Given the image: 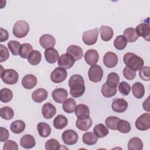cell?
<instances>
[{"label": "cell", "instance_id": "6da1fadb", "mask_svg": "<svg viewBox=\"0 0 150 150\" xmlns=\"http://www.w3.org/2000/svg\"><path fill=\"white\" fill-rule=\"evenodd\" d=\"M70 94L74 98L82 96L85 91L84 81L83 77L80 74H74L69 80Z\"/></svg>", "mask_w": 150, "mask_h": 150}, {"label": "cell", "instance_id": "7a4b0ae2", "mask_svg": "<svg viewBox=\"0 0 150 150\" xmlns=\"http://www.w3.org/2000/svg\"><path fill=\"white\" fill-rule=\"evenodd\" d=\"M123 61L127 67L137 71L139 70L144 64V60L134 53L128 52L124 54Z\"/></svg>", "mask_w": 150, "mask_h": 150}, {"label": "cell", "instance_id": "3957f363", "mask_svg": "<svg viewBox=\"0 0 150 150\" xmlns=\"http://www.w3.org/2000/svg\"><path fill=\"white\" fill-rule=\"evenodd\" d=\"M1 78L4 83L7 84L12 85L18 82L19 75L16 70L12 69L3 70L2 67H1Z\"/></svg>", "mask_w": 150, "mask_h": 150}, {"label": "cell", "instance_id": "277c9868", "mask_svg": "<svg viewBox=\"0 0 150 150\" xmlns=\"http://www.w3.org/2000/svg\"><path fill=\"white\" fill-rule=\"evenodd\" d=\"M29 31V25L25 21H18L13 28V34L18 38L25 37Z\"/></svg>", "mask_w": 150, "mask_h": 150}, {"label": "cell", "instance_id": "5b68a950", "mask_svg": "<svg viewBox=\"0 0 150 150\" xmlns=\"http://www.w3.org/2000/svg\"><path fill=\"white\" fill-rule=\"evenodd\" d=\"M88 76L91 81L94 83L99 82L103 77V70L98 65L91 66L88 71Z\"/></svg>", "mask_w": 150, "mask_h": 150}, {"label": "cell", "instance_id": "8992f818", "mask_svg": "<svg viewBox=\"0 0 150 150\" xmlns=\"http://www.w3.org/2000/svg\"><path fill=\"white\" fill-rule=\"evenodd\" d=\"M98 35V28H94L83 32L82 39L87 45H93L97 42Z\"/></svg>", "mask_w": 150, "mask_h": 150}, {"label": "cell", "instance_id": "52a82bcc", "mask_svg": "<svg viewBox=\"0 0 150 150\" xmlns=\"http://www.w3.org/2000/svg\"><path fill=\"white\" fill-rule=\"evenodd\" d=\"M136 128L140 131H145L150 128V114L144 113L139 116L135 121Z\"/></svg>", "mask_w": 150, "mask_h": 150}, {"label": "cell", "instance_id": "ba28073f", "mask_svg": "<svg viewBox=\"0 0 150 150\" xmlns=\"http://www.w3.org/2000/svg\"><path fill=\"white\" fill-rule=\"evenodd\" d=\"M67 76V72L66 69L60 67H56L51 73L50 79L55 83H60L64 81Z\"/></svg>", "mask_w": 150, "mask_h": 150}, {"label": "cell", "instance_id": "9c48e42d", "mask_svg": "<svg viewBox=\"0 0 150 150\" xmlns=\"http://www.w3.org/2000/svg\"><path fill=\"white\" fill-rule=\"evenodd\" d=\"M63 142L67 145L75 144L78 140V134L73 129H67L64 131L62 135Z\"/></svg>", "mask_w": 150, "mask_h": 150}, {"label": "cell", "instance_id": "30bf717a", "mask_svg": "<svg viewBox=\"0 0 150 150\" xmlns=\"http://www.w3.org/2000/svg\"><path fill=\"white\" fill-rule=\"evenodd\" d=\"M76 60L70 54L67 53L62 54L58 59V65L64 69L71 68L74 64Z\"/></svg>", "mask_w": 150, "mask_h": 150}, {"label": "cell", "instance_id": "8fae6325", "mask_svg": "<svg viewBox=\"0 0 150 150\" xmlns=\"http://www.w3.org/2000/svg\"><path fill=\"white\" fill-rule=\"evenodd\" d=\"M118 58L117 55L112 52H107L103 57V63L108 68H112L118 63Z\"/></svg>", "mask_w": 150, "mask_h": 150}, {"label": "cell", "instance_id": "7c38bea8", "mask_svg": "<svg viewBox=\"0 0 150 150\" xmlns=\"http://www.w3.org/2000/svg\"><path fill=\"white\" fill-rule=\"evenodd\" d=\"M139 36L142 37L145 40L149 41L150 39V26L148 23H142L137 26L135 29Z\"/></svg>", "mask_w": 150, "mask_h": 150}, {"label": "cell", "instance_id": "4fadbf2b", "mask_svg": "<svg viewBox=\"0 0 150 150\" xmlns=\"http://www.w3.org/2000/svg\"><path fill=\"white\" fill-rule=\"evenodd\" d=\"M39 43L43 48L47 49L53 48L54 47L56 40L52 35L49 34H44L40 36L39 39Z\"/></svg>", "mask_w": 150, "mask_h": 150}, {"label": "cell", "instance_id": "5bb4252c", "mask_svg": "<svg viewBox=\"0 0 150 150\" xmlns=\"http://www.w3.org/2000/svg\"><path fill=\"white\" fill-rule=\"evenodd\" d=\"M111 108L114 112H124L128 108V103L123 98L115 99L112 103Z\"/></svg>", "mask_w": 150, "mask_h": 150}, {"label": "cell", "instance_id": "9a60e30c", "mask_svg": "<svg viewBox=\"0 0 150 150\" xmlns=\"http://www.w3.org/2000/svg\"><path fill=\"white\" fill-rule=\"evenodd\" d=\"M84 60L90 66L95 65L99 59L98 52L95 49H89L84 54Z\"/></svg>", "mask_w": 150, "mask_h": 150}, {"label": "cell", "instance_id": "2e32d148", "mask_svg": "<svg viewBox=\"0 0 150 150\" xmlns=\"http://www.w3.org/2000/svg\"><path fill=\"white\" fill-rule=\"evenodd\" d=\"M52 97L54 101L57 103H63L67 98L68 93L66 90L63 88H58L52 91Z\"/></svg>", "mask_w": 150, "mask_h": 150}, {"label": "cell", "instance_id": "e0dca14e", "mask_svg": "<svg viewBox=\"0 0 150 150\" xmlns=\"http://www.w3.org/2000/svg\"><path fill=\"white\" fill-rule=\"evenodd\" d=\"M37 84V79L36 76L32 74L25 75L22 80V85L26 89H32L34 88Z\"/></svg>", "mask_w": 150, "mask_h": 150}, {"label": "cell", "instance_id": "ac0fdd59", "mask_svg": "<svg viewBox=\"0 0 150 150\" xmlns=\"http://www.w3.org/2000/svg\"><path fill=\"white\" fill-rule=\"evenodd\" d=\"M42 112L45 118L50 119L56 114V108L51 103H46L42 106Z\"/></svg>", "mask_w": 150, "mask_h": 150}, {"label": "cell", "instance_id": "d6986e66", "mask_svg": "<svg viewBox=\"0 0 150 150\" xmlns=\"http://www.w3.org/2000/svg\"><path fill=\"white\" fill-rule=\"evenodd\" d=\"M75 114L77 118L84 119L90 117V110L87 105L83 104H80L76 107Z\"/></svg>", "mask_w": 150, "mask_h": 150}, {"label": "cell", "instance_id": "ffe728a7", "mask_svg": "<svg viewBox=\"0 0 150 150\" xmlns=\"http://www.w3.org/2000/svg\"><path fill=\"white\" fill-rule=\"evenodd\" d=\"M66 53L71 55L76 61L81 59L83 55L82 49L80 46L75 45L69 46L67 49Z\"/></svg>", "mask_w": 150, "mask_h": 150}, {"label": "cell", "instance_id": "44dd1931", "mask_svg": "<svg viewBox=\"0 0 150 150\" xmlns=\"http://www.w3.org/2000/svg\"><path fill=\"white\" fill-rule=\"evenodd\" d=\"M48 96V93L47 90L44 88H39L34 91L32 94V100L38 103H42L45 100Z\"/></svg>", "mask_w": 150, "mask_h": 150}, {"label": "cell", "instance_id": "7402d4cb", "mask_svg": "<svg viewBox=\"0 0 150 150\" xmlns=\"http://www.w3.org/2000/svg\"><path fill=\"white\" fill-rule=\"evenodd\" d=\"M44 53L46 60L50 64L56 63L59 59V53L57 50L53 47L46 49Z\"/></svg>", "mask_w": 150, "mask_h": 150}, {"label": "cell", "instance_id": "603a6c76", "mask_svg": "<svg viewBox=\"0 0 150 150\" xmlns=\"http://www.w3.org/2000/svg\"><path fill=\"white\" fill-rule=\"evenodd\" d=\"M35 144L36 142L35 138L30 134L23 135L20 140V145L26 149L32 148L35 146Z\"/></svg>", "mask_w": 150, "mask_h": 150}, {"label": "cell", "instance_id": "cb8c5ba5", "mask_svg": "<svg viewBox=\"0 0 150 150\" xmlns=\"http://www.w3.org/2000/svg\"><path fill=\"white\" fill-rule=\"evenodd\" d=\"M100 32L101 39L105 42L110 40L114 35L112 29L108 26L102 25L100 28Z\"/></svg>", "mask_w": 150, "mask_h": 150}, {"label": "cell", "instance_id": "d4e9b609", "mask_svg": "<svg viewBox=\"0 0 150 150\" xmlns=\"http://www.w3.org/2000/svg\"><path fill=\"white\" fill-rule=\"evenodd\" d=\"M93 122L91 118L89 117L84 119L77 118L76 122V125L78 129L86 131L91 128Z\"/></svg>", "mask_w": 150, "mask_h": 150}, {"label": "cell", "instance_id": "484cf974", "mask_svg": "<svg viewBox=\"0 0 150 150\" xmlns=\"http://www.w3.org/2000/svg\"><path fill=\"white\" fill-rule=\"evenodd\" d=\"M124 37L129 43L135 42L139 38V36L134 28H128L124 31Z\"/></svg>", "mask_w": 150, "mask_h": 150}, {"label": "cell", "instance_id": "4316f807", "mask_svg": "<svg viewBox=\"0 0 150 150\" xmlns=\"http://www.w3.org/2000/svg\"><path fill=\"white\" fill-rule=\"evenodd\" d=\"M132 92L136 98H141L145 94V88L144 85L140 82L135 83L132 86Z\"/></svg>", "mask_w": 150, "mask_h": 150}, {"label": "cell", "instance_id": "83f0119b", "mask_svg": "<svg viewBox=\"0 0 150 150\" xmlns=\"http://www.w3.org/2000/svg\"><path fill=\"white\" fill-rule=\"evenodd\" d=\"M68 124L67 118L63 115L59 114L57 115L53 120V126L55 128L61 129L67 126Z\"/></svg>", "mask_w": 150, "mask_h": 150}, {"label": "cell", "instance_id": "f1b7e54d", "mask_svg": "<svg viewBox=\"0 0 150 150\" xmlns=\"http://www.w3.org/2000/svg\"><path fill=\"white\" fill-rule=\"evenodd\" d=\"M37 129L39 135L43 138L47 137L51 133L50 125L45 122H39L37 125Z\"/></svg>", "mask_w": 150, "mask_h": 150}, {"label": "cell", "instance_id": "f546056e", "mask_svg": "<svg viewBox=\"0 0 150 150\" xmlns=\"http://www.w3.org/2000/svg\"><path fill=\"white\" fill-rule=\"evenodd\" d=\"M129 150H142L143 149V142L138 137H133L129 139L128 143Z\"/></svg>", "mask_w": 150, "mask_h": 150}, {"label": "cell", "instance_id": "4dcf8cb0", "mask_svg": "<svg viewBox=\"0 0 150 150\" xmlns=\"http://www.w3.org/2000/svg\"><path fill=\"white\" fill-rule=\"evenodd\" d=\"M93 132L97 138H101L105 137L107 135H108L109 131L104 124H97L93 128Z\"/></svg>", "mask_w": 150, "mask_h": 150}, {"label": "cell", "instance_id": "1f68e13d", "mask_svg": "<svg viewBox=\"0 0 150 150\" xmlns=\"http://www.w3.org/2000/svg\"><path fill=\"white\" fill-rule=\"evenodd\" d=\"M83 142L88 145H93L97 143L98 138L91 132H86L83 135L82 137Z\"/></svg>", "mask_w": 150, "mask_h": 150}, {"label": "cell", "instance_id": "d6a6232c", "mask_svg": "<svg viewBox=\"0 0 150 150\" xmlns=\"http://www.w3.org/2000/svg\"><path fill=\"white\" fill-rule=\"evenodd\" d=\"M10 129L15 134H20L25 129V123L22 120H16L11 124Z\"/></svg>", "mask_w": 150, "mask_h": 150}, {"label": "cell", "instance_id": "836d02e7", "mask_svg": "<svg viewBox=\"0 0 150 150\" xmlns=\"http://www.w3.org/2000/svg\"><path fill=\"white\" fill-rule=\"evenodd\" d=\"M76 107V103L72 98L66 99L63 103V109L67 113H72L74 111Z\"/></svg>", "mask_w": 150, "mask_h": 150}, {"label": "cell", "instance_id": "e575fe53", "mask_svg": "<svg viewBox=\"0 0 150 150\" xmlns=\"http://www.w3.org/2000/svg\"><path fill=\"white\" fill-rule=\"evenodd\" d=\"M41 59H42V54L38 50H33L29 54L28 58V61L30 64L33 66H35L38 64L40 62Z\"/></svg>", "mask_w": 150, "mask_h": 150}, {"label": "cell", "instance_id": "d590c367", "mask_svg": "<svg viewBox=\"0 0 150 150\" xmlns=\"http://www.w3.org/2000/svg\"><path fill=\"white\" fill-rule=\"evenodd\" d=\"M120 81L118 74L115 72H111L108 74L107 77L106 83L111 87L116 88Z\"/></svg>", "mask_w": 150, "mask_h": 150}, {"label": "cell", "instance_id": "8d00e7d4", "mask_svg": "<svg viewBox=\"0 0 150 150\" xmlns=\"http://www.w3.org/2000/svg\"><path fill=\"white\" fill-rule=\"evenodd\" d=\"M33 47L29 43H23L21 45L19 50V56L23 59H28L30 53L33 51Z\"/></svg>", "mask_w": 150, "mask_h": 150}, {"label": "cell", "instance_id": "74e56055", "mask_svg": "<svg viewBox=\"0 0 150 150\" xmlns=\"http://www.w3.org/2000/svg\"><path fill=\"white\" fill-rule=\"evenodd\" d=\"M101 91L104 97L107 98H110L115 95L117 93V88L109 86L105 83L102 86Z\"/></svg>", "mask_w": 150, "mask_h": 150}, {"label": "cell", "instance_id": "f35d334b", "mask_svg": "<svg viewBox=\"0 0 150 150\" xmlns=\"http://www.w3.org/2000/svg\"><path fill=\"white\" fill-rule=\"evenodd\" d=\"M0 115L2 118L6 120H9L13 118L14 116V112L11 107L5 106L1 108Z\"/></svg>", "mask_w": 150, "mask_h": 150}, {"label": "cell", "instance_id": "ab89813d", "mask_svg": "<svg viewBox=\"0 0 150 150\" xmlns=\"http://www.w3.org/2000/svg\"><path fill=\"white\" fill-rule=\"evenodd\" d=\"M127 45V41L123 35H118L114 40V46L118 50L124 49Z\"/></svg>", "mask_w": 150, "mask_h": 150}, {"label": "cell", "instance_id": "60d3db41", "mask_svg": "<svg viewBox=\"0 0 150 150\" xmlns=\"http://www.w3.org/2000/svg\"><path fill=\"white\" fill-rule=\"evenodd\" d=\"M117 129L122 133H128L131 130L130 124L126 120H120L117 123Z\"/></svg>", "mask_w": 150, "mask_h": 150}, {"label": "cell", "instance_id": "b9f144b4", "mask_svg": "<svg viewBox=\"0 0 150 150\" xmlns=\"http://www.w3.org/2000/svg\"><path fill=\"white\" fill-rule=\"evenodd\" d=\"M13 97L12 91L7 88H4L1 90V101L2 103L9 102Z\"/></svg>", "mask_w": 150, "mask_h": 150}, {"label": "cell", "instance_id": "7bdbcfd3", "mask_svg": "<svg viewBox=\"0 0 150 150\" xmlns=\"http://www.w3.org/2000/svg\"><path fill=\"white\" fill-rule=\"evenodd\" d=\"M21 43L16 40H11L8 43V47L13 55L16 56L19 54Z\"/></svg>", "mask_w": 150, "mask_h": 150}, {"label": "cell", "instance_id": "ee69618b", "mask_svg": "<svg viewBox=\"0 0 150 150\" xmlns=\"http://www.w3.org/2000/svg\"><path fill=\"white\" fill-rule=\"evenodd\" d=\"M120 119L115 116H110L105 119V123L106 126L110 129L116 130L117 123Z\"/></svg>", "mask_w": 150, "mask_h": 150}, {"label": "cell", "instance_id": "f6af8a7d", "mask_svg": "<svg viewBox=\"0 0 150 150\" xmlns=\"http://www.w3.org/2000/svg\"><path fill=\"white\" fill-rule=\"evenodd\" d=\"M60 145L57 140L50 139L45 143V148L47 150H58L60 149Z\"/></svg>", "mask_w": 150, "mask_h": 150}, {"label": "cell", "instance_id": "bcb514c9", "mask_svg": "<svg viewBox=\"0 0 150 150\" xmlns=\"http://www.w3.org/2000/svg\"><path fill=\"white\" fill-rule=\"evenodd\" d=\"M149 71H150V67L149 66H142L139 70V77L142 80L149 81L150 80Z\"/></svg>", "mask_w": 150, "mask_h": 150}, {"label": "cell", "instance_id": "7dc6e473", "mask_svg": "<svg viewBox=\"0 0 150 150\" xmlns=\"http://www.w3.org/2000/svg\"><path fill=\"white\" fill-rule=\"evenodd\" d=\"M118 90L123 95L127 96L131 91V87L126 81H122L118 86Z\"/></svg>", "mask_w": 150, "mask_h": 150}, {"label": "cell", "instance_id": "c3c4849f", "mask_svg": "<svg viewBox=\"0 0 150 150\" xmlns=\"http://www.w3.org/2000/svg\"><path fill=\"white\" fill-rule=\"evenodd\" d=\"M123 75L126 79L128 80H132L136 77V72L126 66L123 70Z\"/></svg>", "mask_w": 150, "mask_h": 150}, {"label": "cell", "instance_id": "681fc988", "mask_svg": "<svg viewBox=\"0 0 150 150\" xmlns=\"http://www.w3.org/2000/svg\"><path fill=\"white\" fill-rule=\"evenodd\" d=\"M0 62L6 61L9 57V53L8 49L3 45H0Z\"/></svg>", "mask_w": 150, "mask_h": 150}, {"label": "cell", "instance_id": "f907efd6", "mask_svg": "<svg viewBox=\"0 0 150 150\" xmlns=\"http://www.w3.org/2000/svg\"><path fill=\"white\" fill-rule=\"evenodd\" d=\"M18 149V144L16 142L12 141V140H8L6 141L3 146L4 150H17Z\"/></svg>", "mask_w": 150, "mask_h": 150}, {"label": "cell", "instance_id": "816d5d0a", "mask_svg": "<svg viewBox=\"0 0 150 150\" xmlns=\"http://www.w3.org/2000/svg\"><path fill=\"white\" fill-rule=\"evenodd\" d=\"M0 141L1 142H4L5 141H6L9 136V132L7 129L4 127L0 128Z\"/></svg>", "mask_w": 150, "mask_h": 150}, {"label": "cell", "instance_id": "f5cc1de1", "mask_svg": "<svg viewBox=\"0 0 150 150\" xmlns=\"http://www.w3.org/2000/svg\"><path fill=\"white\" fill-rule=\"evenodd\" d=\"M0 32H1V36H0L1 42L7 40L9 38V34L8 31L6 29H4L2 28H0Z\"/></svg>", "mask_w": 150, "mask_h": 150}, {"label": "cell", "instance_id": "db71d44e", "mask_svg": "<svg viewBox=\"0 0 150 150\" xmlns=\"http://www.w3.org/2000/svg\"><path fill=\"white\" fill-rule=\"evenodd\" d=\"M142 106H143L144 109L145 111H146L148 112H149L150 111V109H149V97L146 98V100H145L144 101V103L142 104Z\"/></svg>", "mask_w": 150, "mask_h": 150}]
</instances>
